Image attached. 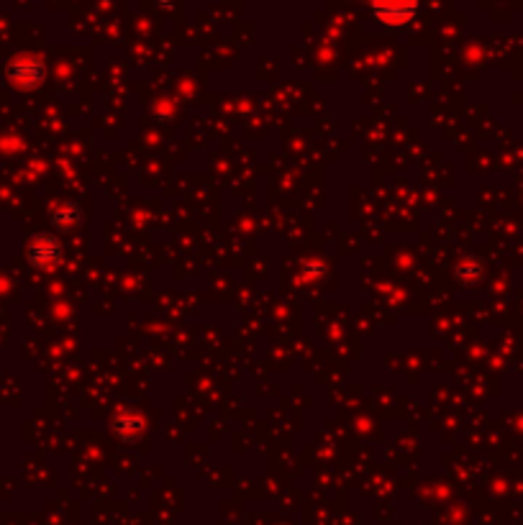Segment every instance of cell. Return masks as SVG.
I'll list each match as a JSON object with an SVG mask.
<instances>
[{
  "mask_svg": "<svg viewBox=\"0 0 523 525\" xmlns=\"http://www.w3.org/2000/svg\"><path fill=\"white\" fill-rule=\"evenodd\" d=\"M375 13L385 23H405L416 13V0H375Z\"/></svg>",
  "mask_w": 523,
  "mask_h": 525,
  "instance_id": "1",
  "label": "cell"
}]
</instances>
